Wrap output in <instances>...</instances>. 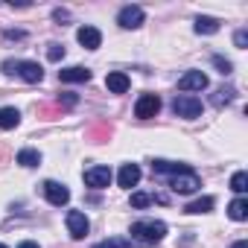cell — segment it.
<instances>
[{
  "mask_svg": "<svg viewBox=\"0 0 248 248\" xmlns=\"http://www.w3.org/2000/svg\"><path fill=\"white\" fill-rule=\"evenodd\" d=\"M85 184L93 187V190L108 187L111 184V170L108 167H91V170H85Z\"/></svg>",
  "mask_w": 248,
  "mask_h": 248,
  "instance_id": "9",
  "label": "cell"
},
{
  "mask_svg": "<svg viewBox=\"0 0 248 248\" xmlns=\"http://www.w3.org/2000/svg\"><path fill=\"white\" fill-rule=\"evenodd\" d=\"M146 204H152V196L149 193H135L132 196V207H146Z\"/></svg>",
  "mask_w": 248,
  "mask_h": 248,
  "instance_id": "25",
  "label": "cell"
},
{
  "mask_svg": "<svg viewBox=\"0 0 248 248\" xmlns=\"http://www.w3.org/2000/svg\"><path fill=\"white\" fill-rule=\"evenodd\" d=\"M213 204H216V202H213L210 196H204V199H196V202H190L184 210H187V213H210V210H213Z\"/></svg>",
  "mask_w": 248,
  "mask_h": 248,
  "instance_id": "20",
  "label": "cell"
},
{
  "mask_svg": "<svg viewBox=\"0 0 248 248\" xmlns=\"http://www.w3.org/2000/svg\"><path fill=\"white\" fill-rule=\"evenodd\" d=\"M231 190H233L236 196H242V193L248 190V172H245V170H239V172L231 175Z\"/></svg>",
  "mask_w": 248,
  "mask_h": 248,
  "instance_id": "21",
  "label": "cell"
},
{
  "mask_svg": "<svg viewBox=\"0 0 248 248\" xmlns=\"http://www.w3.org/2000/svg\"><path fill=\"white\" fill-rule=\"evenodd\" d=\"M172 111H175V117L196 120V117L202 114V99L193 96V93H178V96L172 99Z\"/></svg>",
  "mask_w": 248,
  "mask_h": 248,
  "instance_id": "3",
  "label": "cell"
},
{
  "mask_svg": "<svg viewBox=\"0 0 248 248\" xmlns=\"http://www.w3.org/2000/svg\"><path fill=\"white\" fill-rule=\"evenodd\" d=\"M3 73H18V76H21L24 82H30V85H38V82L44 79V70H41L38 62H21V59L3 62Z\"/></svg>",
  "mask_w": 248,
  "mask_h": 248,
  "instance_id": "2",
  "label": "cell"
},
{
  "mask_svg": "<svg viewBox=\"0 0 248 248\" xmlns=\"http://www.w3.org/2000/svg\"><path fill=\"white\" fill-rule=\"evenodd\" d=\"M196 32L199 35H213V32H219V21L202 15V18H196Z\"/></svg>",
  "mask_w": 248,
  "mask_h": 248,
  "instance_id": "18",
  "label": "cell"
},
{
  "mask_svg": "<svg viewBox=\"0 0 248 248\" xmlns=\"http://www.w3.org/2000/svg\"><path fill=\"white\" fill-rule=\"evenodd\" d=\"M117 181H120V187L132 190V187H135V184L140 181V167H138V164H123V170H120Z\"/></svg>",
  "mask_w": 248,
  "mask_h": 248,
  "instance_id": "12",
  "label": "cell"
},
{
  "mask_svg": "<svg viewBox=\"0 0 248 248\" xmlns=\"http://www.w3.org/2000/svg\"><path fill=\"white\" fill-rule=\"evenodd\" d=\"M59 79L62 82H88L91 79V70L88 67H64V70H59Z\"/></svg>",
  "mask_w": 248,
  "mask_h": 248,
  "instance_id": "14",
  "label": "cell"
},
{
  "mask_svg": "<svg viewBox=\"0 0 248 248\" xmlns=\"http://www.w3.org/2000/svg\"><path fill=\"white\" fill-rule=\"evenodd\" d=\"M158 111H161V96L158 93H143L135 105V117H140V120H152V117H158Z\"/></svg>",
  "mask_w": 248,
  "mask_h": 248,
  "instance_id": "5",
  "label": "cell"
},
{
  "mask_svg": "<svg viewBox=\"0 0 248 248\" xmlns=\"http://www.w3.org/2000/svg\"><path fill=\"white\" fill-rule=\"evenodd\" d=\"M18 164L21 167H38L41 164V152L38 149H21L18 152Z\"/></svg>",
  "mask_w": 248,
  "mask_h": 248,
  "instance_id": "19",
  "label": "cell"
},
{
  "mask_svg": "<svg viewBox=\"0 0 248 248\" xmlns=\"http://www.w3.org/2000/svg\"><path fill=\"white\" fill-rule=\"evenodd\" d=\"M233 44H236V47H245V44H248V32H245V30H239V32L233 35Z\"/></svg>",
  "mask_w": 248,
  "mask_h": 248,
  "instance_id": "27",
  "label": "cell"
},
{
  "mask_svg": "<svg viewBox=\"0 0 248 248\" xmlns=\"http://www.w3.org/2000/svg\"><path fill=\"white\" fill-rule=\"evenodd\" d=\"M167 236V225L164 222H155V219H140L132 225V239L140 242V245H155Z\"/></svg>",
  "mask_w": 248,
  "mask_h": 248,
  "instance_id": "1",
  "label": "cell"
},
{
  "mask_svg": "<svg viewBox=\"0 0 248 248\" xmlns=\"http://www.w3.org/2000/svg\"><path fill=\"white\" fill-rule=\"evenodd\" d=\"M228 216L233 219V222H242V219H248V202L239 196V199H233L231 204H228Z\"/></svg>",
  "mask_w": 248,
  "mask_h": 248,
  "instance_id": "16",
  "label": "cell"
},
{
  "mask_svg": "<svg viewBox=\"0 0 248 248\" xmlns=\"http://www.w3.org/2000/svg\"><path fill=\"white\" fill-rule=\"evenodd\" d=\"M152 170L161 172V175H181V172H187L190 167H187V164H172V161H155Z\"/></svg>",
  "mask_w": 248,
  "mask_h": 248,
  "instance_id": "15",
  "label": "cell"
},
{
  "mask_svg": "<svg viewBox=\"0 0 248 248\" xmlns=\"http://www.w3.org/2000/svg\"><path fill=\"white\" fill-rule=\"evenodd\" d=\"M21 123L18 108H0V129H15Z\"/></svg>",
  "mask_w": 248,
  "mask_h": 248,
  "instance_id": "17",
  "label": "cell"
},
{
  "mask_svg": "<svg viewBox=\"0 0 248 248\" xmlns=\"http://www.w3.org/2000/svg\"><path fill=\"white\" fill-rule=\"evenodd\" d=\"M44 196H47V202L53 204V207H62V204H67L70 202V190L64 187V184H59V181H44Z\"/></svg>",
  "mask_w": 248,
  "mask_h": 248,
  "instance_id": "7",
  "label": "cell"
},
{
  "mask_svg": "<svg viewBox=\"0 0 248 248\" xmlns=\"http://www.w3.org/2000/svg\"><path fill=\"white\" fill-rule=\"evenodd\" d=\"M64 222H67V231H70L73 239H82V236H88V231H91V222H88V216H85L82 210H70V213L64 216Z\"/></svg>",
  "mask_w": 248,
  "mask_h": 248,
  "instance_id": "6",
  "label": "cell"
},
{
  "mask_svg": "<svg viewBox=\"0 0 248 248\" xmlns=\"http://www.w3.org/2000/svg\"><path fill=\"white\" fill-rule=\"evenodd\" d=\"M202 187V178L193 172V170H187V172H181V175H172L170 178V190L172 193H178V196H190V193H196Z\"/></svg>",
  "mask_w": 248,
  "mask_h": 248,
  "instance_id": "4",
  "label": "cell"
},
{
  "mask_svg": "<svg viewBox=\"0 0 248 248\" xmlns=\"http://www.w3.org/2000/svg\"><path fill=\"white\" fill-rule=\"evenodd\" d=\"M64 105H76V96L73 93H64Z\"/></svg>",
  "mask_w": 248,
  "mask_h": 248,
  "instance_id": "28",
  "label": "cell"
},
{
  "mask_svg": "<svg viewBox=\"0 0 248 248\" xmlns=\"http://www.w3.org/2000/svg\"><path fill=\"white\" fill-rule=\"evenodd\" d=\"M129 85H132V82H129V76H126V73H120V70H114V73H108V76H105V88H108L111 93H126V91H129Z\"/></svg>",
  "mask_w": 248,
  "mask_h": 248,
  "instance_id": "13",
  "label": "cell"
},
{
  "mask_svg": "<svg viewBox=\"0 0 248 248\" xmlns=\"http://www.w3.org/2000/svg\"><path fill=\"white\" fill-rule=\"evenodd\" d=\"M18 248H38V242H32V239H27V242H21Z\"/></svg>",
  "mask_w": 248,
  "mask_h": 248,
  "instance_id": "29",
  "label": "cell"
},
{
  "mask_svg": "<svg viewBox=\"0 0 248 248\" xmlns=\"http://www.w3.org/2000/svg\"><path fill=\"white\" fill-rule=\"evenodd\" d=\"M0 248H6V245H0Z\"/></svg>",
  "mask_w": 248,
  "mask_h": 248,
  "instance_id": "31",
  "label": "cell"
},
{
  "mask_svg": "<svg viewBox=\"0 0 248 248\" xmlns=\"http://www.w3.org/2000/svg\"><path fill=\"white\" fill-rule=\"evenodd\" d=\"M117 24L123 30H138L143 24V9L140 6H123L120 15H117Z\"/></svg>",
  "mask_w": 248,
  "mask_h": 248,
  "instance_id": "8",
  "label": "cell"
},
{
  "mask_svg": "<svg viewBox=\"0 0 248 248\" xmlns=\"http://www.w3.org/2000/svg\"><path fill=\"white\" fill-rule=\"evenodd\" d=\"M93 248H132V239H123V236H111V239H102V242H96Z\"/></svg>",
  "mask_w": 248,
  "mask_h": 248,
  "instance_id": "22",
  "label": "cell"
},
{
  "mask_svg": "<svg viewBox=\"0 0 248 248\" xmlns=\"http://www.w3.org/2000/svg\"><path fill=\"white\" fill-rule=\"evenodd\" d=\"M233 93H236L233 88H222V91H216L213 102H216V105H225V102H231V99H233Z\"/></svg>",
  "mask_w": 248,
  "mask_h": 248,
  "instance_id": "23",
  "label": "cell"
},
{
  "mask_svg": "<svg viewBox=\"0 0 248 248\" xmlns=\"http://www.w3.org/2000/svg\"><path fill=\"white\" fill-rule=\"evenodd\" d=\"M76 38H79V44H82L85 50H96V47L102 44V32H99L96 27H79Z\"/></svg>",
  "mask_w": 248,
  "mask_h": 248,
  "instance_id": "11",
  "label": "cell"
},
{
  "mask_svg": "<svg viewBox=\"0 0 248 248\" xmlns=\"http://www.w3.org/2000/svg\"><path fill=\"white\" fill-rule=\"evenodd\" d=\"M213 64L219 67V73H222V76H228V73L233 70V64H231L228 59H222V56H213Z\"/></svg>",
  "mask_w": 248,
  "mask_h": 248,
  "instance_id": "24",
  "label": "cell"
},
{
  "mask_svg": "<svg viewBox=\"0 0 248 248\" xmlns=\"http://www.w3.org/2000/svg\"><path fill=\"white\" fill-rule=\"evenodd\" d=\"M207 88V76L202 70H187L178 79V91H204Z\"/></svg>",
  "mask_w": 248,
  "mask_h": 248,
  "instance_id": "10",
  "label": "cell"
},
{
  "mask_svg": "<svg viewBox=\"0 0 248 248\" xmlns=\"http://www.w3.org/2000/svg\"><path fill=\"white\" fill-rule=\"evenodd\" d=\"M231 248H248V242H245V239H239V242H233Z\"/></svg>",
  "mask_w": 248,
  "mask_h": 248,
  "instance_id": "30",
  "label": "cell"
},
{
  "mask_svg": "<svg viewBox=\"0 0 248 248\" xmlns=\"http://www.w3.org/2000/svg\"><path fill=\"white\" fill-rule=\"evenodd\" d=\"M47 59H50V62H59V59H64V47H59V44H50V47H47Z\"/></svg>",
  "mask_w": 248,
  "mask_h": 248,
  "instance_id": "26",
  "label": "cell"
}]
</instances>
